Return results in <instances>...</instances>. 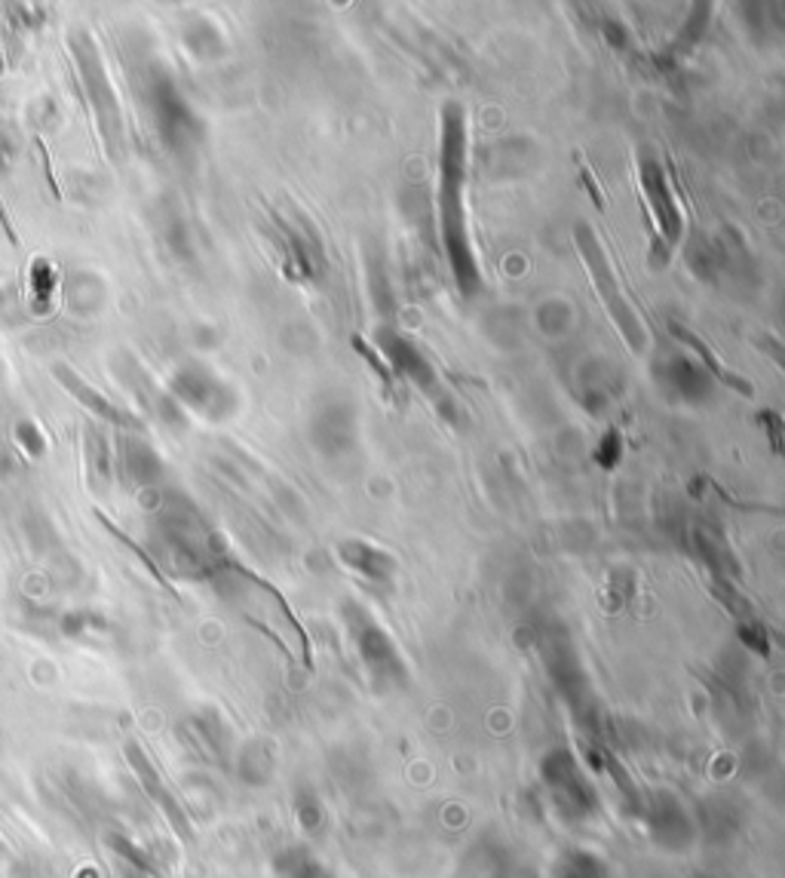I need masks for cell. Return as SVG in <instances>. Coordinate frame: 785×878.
Masks as SVG:
<instances>
[{
	"instance_id": "e0dca14e",
	"label": "cell",
	"mask_w": 785,
	"mask_h": 878,
	"mask_svg": "<svg viewBox=\"0 0 785 878\" xmlns=\"http://www.w3.org/2000/svg\"><path fill=\"white\" fill-rule=\"evenodd\" d=\"M31 289H34L38 298H50L52 289H56V270L43 258H38L34 268H31Z\"/></svg>"
},
{
	"instance_id": "7c38bea8",
	"label": "cell",
	"mask_w": 785,
	"mask_h": 878,
	"mask_svg": "<svg viewBox=\"0 0 785 878\" xmlns=\"http://www.w3.org/2000/svg\"><path fill=\"white\" fill-rule=\"evenodd\" d=\"M669 332L684 344V347H690L694 354H699V359H703L699 366L709 372L715 382L734 387V391H739L743 396H752V384H748V378H743V375H734V372L727 369L722 359H718V354H715V351H709V344L703 342L697 332H690L687 326H682V323H675V319L669 323Z\"/></svg>"
},
{
	"instance_id": "8992f818",
	"label": "cell",
	"mask_w": 785,
	"mask_h": 878,
	"mask_svg": "<svg viewBox=\"0 0 785 878\" xmlns=\"http://www.w3.org/2000/svg\"><path fill=\"white\" fill-rule=\"evenodd\" d=\"M638 179H642V191H645V200L647 206H650V216H654V228H657L654 265H666L669 249L682 240L684 234L682 209L675 204V194H672L669 179H666V169H663L657 160H645L642 169H638Z\"/></svg>"
},
{
	"instance_id": "ba28073f",
	"label": "cell",
	"mask_w": 785,
	"mask_h": 878,
	"mask_svg": "<svg viewBox=\"0 0 785 878\" xmlns=\"http://www.w3.org/2000/svg\"><path fill=\"white\" fill-rule=\"evenodd\" d=\"M282 262V274L295 283H314L322 277L326 262H322V246L314 237V230L295 228L286 218H277V234H274Z\"/></svg>"
},
{
	"instance_id": "5b68a950",
	"label": "cell",
	"mask_w": 785,
	"mask_h": 878,
	"mask_svg": "<svg viewBox=\"0 0 785 878\" xmlns=\"http://www.w3.org/2000/svg\"><path fill=\"white\" fill-rule=\"evenodd\" d=\"M169 396L176 403H181V406L200 412L209 421L228 418V415H233L237 403H240L237 391L225 378H218L216 372L203 366V363H185L169 378Z\"/></svg>"
},
{
	"instance_id": "52a82bcc",
	"label": "cell",
	"mask_w": 785,
	"mask_h": 878,
	"mask_svg": "<svg viewBox=\"0 0 785 878\" xmlns=\"http://www.w3.org/2000/svg\"><path fill=\"white\" fill-rule=\"evenodd\" d=\"M375 347L384 354L387 366H390L399 378H406L408 384L420 387L424 394L433 396V399L443 406L445 396H439V375L433 369L430 359L420 354L418 344L406 338L403 332L390 329V326H380V329L375 332Z\"/></svg>"
},
{
	"instance_id": "4fadbf2b",
	"label": "cell",
	"mask_w": 785,
	"mask_h": 878,
	"mask_svg": "<svg viewBox=\"0 0 785 878\" xmlns=\"http://www.w3.org/2000/svg\"><path fill=\"white\" fill-rule=\"evenodd\" d=\"M185 40H188L190 50L200 52V56H218V52L225 50V38H221V31H218L212 22H206V19L190 22V28L185 31Z\"/></svg>"
},
{
	"instance_id": "2e32d148",
	"label": "cell",
	"mask_w": 785,
	"mask_h": 878,
	"mask_svg": "<svg viewBox=\"0 0 785 878\" xmlns=\"http://www.w3.org/2000/svg\"><path fill=\"white\" fill-rule=\"evenodd\" d=\"M623 458V436L617 431H608L602 436V443L596 446V461L602 467H617Z\"/></svg>"
},
{
	"instance_id": "277c9868",
	"label": "cell",
	"mask_w": 785,
	"mask_h": 878,
	"mask_svg": "<svg viewBox=\"0 0 785 878\" xmlns=\"http://www.w3.org/2000/svg\"><path fill=\"white\" fill-rule=\"evenodd\" d=\"M74 56L80 77H83V87H87L89 105H92V111L99 117L105 145L111 148V154H120V145H123V117H120V105H117L111 77L105 71L102 56H99V50H96V43H92L89 34H77Z\"/></svg>"
},
{
	"instance_id": "30bf717a",
	"label": "cell",
	"mask_w": 785,
	"mask_h": 878,
	"mask_svg": "<svg viewBox=\"0 0 785 878\" xmlns=\"http://www.w3.org/2000/svg\"><path fill=\"white\" fill-rule=\"evenodd\" d=\"M52 375H56L64 391L74 396L80 406H87L92 415H99V418L108 421V424H115V427H127V431H139L141 427V421L136 418V415H129L127 408H120L117 403H111L108 396L99 394V391H96V387H92L89 382H83V378H80L74 369H68V366H56V369H52Z\"/></svg>"
},
{
	"instance_id": "ffe728a7",
	"label": "cell",
	"mask_w": 785,
	"mask_h": 878,
	"mask_svg": "<svg viewBox=\"0 0 785 878\" xmlns=\"http://www.w3.org/2000/svg\"><path fill=\"white\" fill-rule=\"evenodd\" d=\"M605 38H608L610 47H617V50L626 47V31H623L620 22H605Z\"/></svg>"
},
{
	"instance_id": "5bb4252c",
	"label": "cell",
	"mask_w": 785,
	"mask_h": 878,
	"mask_svg": "<svg viewBox=\"0 0 785 878\" xmlns=\"http://www.w3.org/2000/svg\"><path fill=\"white\" fill-rule=\"evenodd\" d=\"M87 452L92 471L99 473V476H108V471H111V458H108V455H111V452H108V440H105V433L99 431V427H89Z\"/></svg>"
},
{
	"instance_id": "8fae6325",
	"label": "cell",
	"mask_w": 785,
	"mask_h": 878,
	"mask_svg": "<svg viewBox=\"0 0 785 878\" xmlns=\"http://www.w3.org/2000/svg\"><path fill=\"white\" fill-rule=\"evenodd\" d=\"M663 382L666 387H672L675 394L682 396L684 403H706L712 394V378L709 372L699 366L694 357H672L666 366H663Z\"/></svg>"
},
{
	"instance_id": "ac0fdd59",
	"label": "cell",
	"mask_w": 785,
	"mask_h": 878,
	"mask_svg": "<svg viewBox=\"0 0 785 878\" xmlns=\"http://www.w3.org/2000/svg\"><path fill=\"white\" fill-rule=\"evenodd\" d=\"M16 440L26 446L28 455H40V452H43V436H40V427L34 421H19V424H16Z\"/></svg>"
},
{
	"instance_id": "7a4b0ae2",
	"label": "cell",
	"mask_w": 785,
	"mask_h": 878,
	"mask_svg": "<svg viewBox=\"0 0 785 878\" xmlns=\"http://www.w3.org/2000/svg\"><path fill=\"white\" fill-rule=\"evenodd\" d=\"M574 240H577V249H580L583 265H586L589 277H593V283H596L598 298H602V305L608 307L614 326L620 329V335L626 338V344L633 347L635 354H638V351H645V342H647L645 326H642V319H638V314L633 310V305L626 302L620 283H617V277H614V268H610L608 255H605L602 243H598L596 230L589 228L586 221H577V228H574Z\"/></svg>"
},
{
	"instance_id": "9c48e42d",
	"label": "cell",
	"mask_w": 785,
	"mask_h": 878,
	"mask_svg": "<svg viewBox=\"0 0 785 878\" xmlns=\"http://www.w3.org/2000/svg\"><path fill=\"white\" fill-rule=\"evenodd\" d=\"M310 440L326 455L350 452L356 443V412L347 399H326L310 418Z\"/></svg>"
},
{
	"instance_id": "6da1fadb",
	"label": "cell",
	"mask_w": 785,
	"mask_h": 878,
	"mask_svg": "<svg viewBox=\"0 0 785 878\" xmlns=\"http://www.w3.org/2000/svg\"><path fill=\"white\" fill-rule=\"evenodd\" d=\"M464 181H467V115L457 102H448L443 108V145H439V228L457 289L469 298L479 293L481 277L469 240Z\"/></svg>"
},
{
	"instance_id": "d6986e66",
	"label": "cell",
	"mask_w": 785,
	"mask_h": 878,
	"mask_svg": "<svg viewBox=\"0 0 785 878\" xmlns=\"http://www.w3.org/2000/svg\"><path fill=\"white\" fill-rule=\"evenodd\" d=\"M758 424L767 427V440H771L773 452L779 455V452H783V418H779L776 412H761Z\"/></svg>"
},
{
	"instance_id": "9a60e30c",
	"label": "cell",
	"mask_w": 785,
	"mask_h": 878,
	"mask_svg": "<svg viewBox=\"0 0 785 878\" xmlns=\"http://www.w3.org/2000/svg\"><path fill=\"white\" fill-rule=\"evenodd\" d=\"M344 553H347V560L354 562V565H359L362 572L380 574V572H378V565H380V569H390V562L384 560L380 553H375V550L362 547V544H347V547H344Z\"/></svg>"
},
{
	"instance_id": "3957f363",
	"label": "cell",
	"mask_w": 785,
	"mask_h": 878,
	"mask_svg": "<svg viewBox=\"0 0 785 878\" xmlns=\"http://www.w3.org/2000/svg\"><path fill=\"white\" fill-rule=\"evenodd\" d=\"M148 99H151L153 124H157V132L166 141V148L178 154V157L193 151L200 145V139H203V124H200V117L193 115L188 99L181 96L178 83L166 75L163 68H153L151 71Z\"/></svg>"
}]
</instances>
